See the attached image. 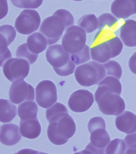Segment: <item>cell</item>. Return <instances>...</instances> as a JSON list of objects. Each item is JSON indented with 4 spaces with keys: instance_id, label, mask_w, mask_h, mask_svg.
I'll return each instance as SVG.
<instances>
[{
    "instance_id": "cell-6",
    "label": "cell",
    "mask_w": 136,
    "mask_h": 154,
    "mask_svg": "<svg viewBox=\"0 0 136 154\" xmlns=\"http://www.w3.org/2000/svg\"><path fill=\"white\" fill-rule=\"evenodd\" d=\"M106 70L104 65L94 61L80 65L75 72L77 82L85 87L98 85L106 77Z\"/></svg>"
},
{
    "instance_id": "cell-19",
    "label": "cell",
    "mask_w": 136,
    "mask_h": 154,
    "mask_svg": "<svg viewBox=\"0 0 136 154\" xmlns=\"http://www.w3.org/2000/svg\"><path fill=\"white\" fill-rule=\"evenodd\" d=\"M26 44L32 53L38 55L47 48L48 42L42 34L36 32L28 37Z\"/></svg>"
},
{
    "instance_id": "cell-11",
    "label": "cell",
    "mask_w": 136,
    "mask_h": 154,
    "mask_svg": "<svg viewBox=\"0 0 136 154\" xmlns=\"http://www.w3.org/2000/svg\"><path fill=\"white\" fill-rule=\"evenodd\" d=\"M9 97L11 101L16 105L26 101H34L35 89L23 80L16 81L12 84L10 88Z\"/></svg>"
},
{
    "instance_id": "cell-26",
    "label": "cell",
    "mask_w": 136,
    "mask_h": 154,
    "mask_svg": "<svg viewBox=\"0 0 136 154\" xmlns=\"http://www.w3.org/2000/svg\"><path fill=\"white\" fill-rule=\"evenodd\" d=\"M16 56L27 60L29 64L32 65L37 60L38 55L32 53L28 48L26 43H25L20 45L17 48Z\"/></svg>"
},
{
    "instance_id": "cell-2",
    "label": "cell",
    "mask_w": 136,
    "mask_h": 154,
    "mask_svg": "<svg viewBox=\"0 0 136 154\" xmlns=\"http://www.w3.org/2000/svg\"><path fill=\"white\" fill-rule=\"evenodd\" d=\"M50 124L47 135L51 142L57 145L66 143L76 131V125L67 109L47 117Z\"/></svg>"
},
{
    "instance_id": "cell-18",
    "label": "cell",
    "mask_w": 136,
    "mask_h": 154,
    "mask_svg": "<svg viewBox=\"0 0 136 154\" xmlns=\"http://www.w3.org/2000/svg\"><path fill=\"white\" fill-rule=\"evenodd\" d=\"M20 127L22 135L27 139H36L41 134V127L37 118L25 121L20 120Z\"/></svg>"
},
{
    "instance_id": "cell-31",
    "label": "cell",
    "mask_w": 136,
    "mask_h": 154,
    "mask_svg": "<svg viewBox=\"0 0 136 154\" xmlns=\"http://www.w3.org/2000/svg\"><path fill=\"white\" fill-rule=\"evenodd\" d=\"M124 140L127 147L125 153H136V133L128 134Z\"/></svg>"
},
{
    "instance_id": "cell-1",
    "label": "cell",
    "mask_w": 136,
    "mask_h": 154,
    "mask_svg": "<svg viewBox=\"0 0 136 154\" xmlns=\"http://www.w3.org/2000/svg\"><path fill=\"white\" fill-rule=\"evenodd\" d=\"M123 44L113 31L99 30L96 34L90 48L91 57L97 63H103L121 54Z\"/></svg>"
},
{
    "instance_id": "cell-5",
    "label": "cell",
    "mask_w": 136,
    "mask_h": 154,
    "mask_svg": "<svg viewBox=\"0 0 136 154\" xmlns=\"http://www.w3.org/2000/svg\"><path fill=\"white\" fill-rule=\"evenodd\" d=\"M95 97L99 109L103 114L118 116L125 109V102L120 95L103 86L98 85Z\"/></svg>"
},
{
    "instance_id": "cell-21",
    "label": "cell",
    "mask_w": 136,
    "mask_h": 154,
    "mask_svg": "<svg viewBox=\"0 0 136 154\" xmlns=\"http://www.w3.org/2000/svg\"><path fill=\"white\" fill-rule=\"evenodd\" d=\"M38 107L34 101L25 102L18 106V116L20 120L25 121L37 118Z\"/></svg>"
},
{
    "instance_id": "cell-22",
    "label": "cell",
    "mask_w": 136,
    "mask_h": 154,
    "mask_svg": "<svg viewBox=\"0 0 136 154\" xmlns=\"http://www.w3.org/2000/svg\"><path fill=\"white\" fill-rule=\"evenodd\" d=\"M77 25L86 33H91L98 29V19L94 14H85L80 18Z\"/></svg>"
},
{
    "instance_id": "cell-12",
    "label": "cell",
    "mask_w": 136,
    "mask_h": 154,
    "mask_svg": "<svg viewBox=\"0 0 136 154\" xmlns=\"http://www.w3.org/2000/svg\"><path fill=\"white\" fill-rule=\"evenodd\" d=\"M90 143L86 146L85 153L104 154L110 142L109 134L106 127H102L89 131Z\"/></svg>"
},
{
    "instance_id": "cell-15",
    "label": "cell",
    "mask_w": 136,
    "mask_h": 154,
    "mask_svg": "<svg viewBox=\"0 0 136 154\" xmlns=\"http://www.w3.org/2000/svg\"><path fill=\"white\" fill-rule=\"evenodd\" d=\"M19 126L13 123L6 124L1 127L0 140L6 146L16 145L21 140L22 134Z\"/></svg>"
},
{
    "instance_id": "cell-16",
    "label": "cell",
    "mask_w": 136,
    "mask_h": 154,
    "mask_svg": "<svg viewBox=\"0 0 136 154\" xmlns=\"http://www.w3.org/2000/svg\"><path fill=\"white\" fill-rule=\"evenodd\" d=\"M115 125L118 130L127 134L135 133L136 116L130 111H125L116 118Z\"/></svg>"
},
{
    "instance_id": "cell-34",
    "label": "cell",
    "mask_w": 136,
    "mask_h": 154,
    "mask_svg": "<svg viewBox=\"0 0 136 154\" xmlns=\"http://www.w3.org/2000/svg\"><path fill=\"white\" fill-rule=\"evenodd\" d=\"M73 1H83V0H73Z\"/></svg>"
},
{
    "instance_id": "cell-25",
    "label": "cell",
    "mask_w": 136,
    "mask_h": 154,
    "mask_svg": "<svg viewBox=\"0 0 136 154\" xmlns=\"http://www.w3.org/2000/svg\"><path fill=\"white\" fill-rule=\"evenodd\" d=\"M119 80L112 76H107L99 84V85L104 86L120 95L122 91V85Z\"/></svg>"
},
{
    "instance_id": "cell-13",
    "label": "cell",
    "mask_w": 136,
    "mask_h": 154,
    "mask_svg": "<svg viewBox=\"0 0 136 154\" xmlns=\"http://www.w3.org/2000/svg\"><path fill=\"white\" fill-rule=\"evenodd\" d=\"M94 101L92 93L87 90L80 89L71 94L68 105L70 109L74 112H83L89 109Z\"/></svg>"
},
{
    "instance_id": "cell-24",
    "label": "cell",
    "mask_w": 136,
    "mask_h": 154,
    "mask_svg": "<svg viewBox=\"0 0 136 154\" xmlns=\"http://www.w3.org/2000/svg\"><path fill=\"white\" fill-rule=\"evenodd\" d=\"M1 31V47H7L16 37V31L11 25H2L0 28Z\"/></svg>"
},
{
    "instance_id": "cell-17",
    "label": "cell",
    "mask_w": 136,
    "mask_h": 154,
    "mask_svg": "<svg viewBox=\"0 0 136 154\" xmlns=\"http://www.w3.org/2000/svg\"><path fill=\"white\" fill-rule=\"evenodd\" d=\"M120 36L125 45L136 47V21L132 19L125 21L120 28Z\"/></svg>"
},
{
    "instance_id": "cell-10",
    "label": "cell",
    "mask_w": 136,
    "mask_h": 154,
    "mask_svg": "<svg viewBox=\"0 0 136 154\" xmlns=\"http://www.w3.org/2000/svg\"><path fill=\"white\" fill-rule=\"evenodd\" d=\"M36 101L41 107L47 109L57 101V88L55 85L49 80L41 81L36 88Z\"/></svg>"
},
{
    "instance_id": "cell-23",
    "label": "cell",
    "mask_w": 136,
    "mask_h": 154,
    "mask_svg": "<svg viewBox=\"0 0 136 154\" xmlns=\"http://www.w3.org/2000/svg\"><path fill=\"white\" fill-rule=\"evenodd\" d=\"M98 29L99 30L108 29L113 31L117 26V19L110 13L101 14L98 17Z\"/></svg>"
},
{
    "instance_id": "cell-9",
    "label": "cell",
    "mask_w": 136,
    "mask_h": 154,
    "mask_svg": "<svg viewBox=\"0 0 136 154\" xmlns=\"http://www.w3.org/2000/svg\"><path fill=\"white\" fill-rule=\"evenodd\" d=\"M30 65L25 59L12 58L4 64V74L11 82L23 80L29 75Z\"/></svg>"
},
{
    "instance_id": "cell-30",
    "label": "cell",
    "mask_w": 136,
    "mask_h": 154,
    "mask_svg": "<svg viewBox=\"0 0 136 154\" xmlns=\"http://www.w3.org/2000/svg\"><path fill=\"white\" fill-rule=\"evenodd\" d=\"M12 4L17 8L36 9L42 5L43 0H11Z\"/></svg>"
},
{
    "instance_id": "cell-29",
    "label": "cell",
    "mask_w": 136,
    "mask_h": 154,
    "mask_svg": "<svg viewBox=\"0 0 136 154\" xmlns=\"http://www.w3.org/2000/svg\"><path fill=\"white\" fill-rule=\"evenodd\" d=\"M90 48L86 45L85 48L81 51L75 54H71L70 56L74 62L78 65L87 62L91 59Z\"/></svg>"
},
{
    "instance_id": "cell-20",
    "label": "cell",
    "mask_w": 136,
    "mask_h": 154,
    "mask_svg": "<svg viewBox=\"0 0 136 154\" xmlns=\"http://www.w3.org/2000/svg\"><path fill=\"white\" fill-rule=\"evenodd\" d=\"M17 115V106L10 100L4 99L0 100V121L7 123L11 122Z\"/></svg>"
},
{
    "instance_id": "cell-32",
    "label": "cell",
    "mask_w": 136,
    "mask_h": 154,
    "mask_svg": "<svg viewBox=\"0 0 136 154\" xmlns=\"http://www.w3.org/2000/svg\"><path fill=\"white\" fill-rule=\"evenodd\" d=\"M1 66L2 67L6 61L12 57V54L7 47H1Z\"/></svg>"
},
{
    "instance_id": "cell-3",
    "label": "cell",
    "mask_w": 136,
    "mask_h": 154,
    "mask_svg": "<svg viewBox=\"0 0 136 154\" xmlns=\"http://www.w3.org/2000/svg\"><path fill=\"white\" fill-rule=\"evenodd\" d=\"M74 22L73 16L70 11L58 9L42 21L39 31L47 39L48 45H53L60 39L64 31L73 26Z\"/></svg>"
},
{
    "instance_id": "cell-4",
    "label": "cell",
    "mask_w": 136,
    "mask_h": 154,
    "mask_svg": "<svg viewBox=\"0 0 136 154\" xmlns=\"http://www.w3.org/2000/svg\"><path fill=\"white\" fill-rule=\"evenodd\" d=\"M46 57L47 61L59 75L66 77L74 73L76 65L70 54L61 45L50 46L46 51Z\"/></svg>"
},
{
    "instance_id": "cell-28",
    "label": "cell",
    "mask_w": 136,
    "mask_h": 154,
    "mask_svg": "<svg viewBox=\"0 0 136 154\" xmlns=\"http://www.w3.org/2000/svg\"><path fill=\"white\" fill-rule=\"evenodd\" d=\"M108 75L112 76L119 79L122 75V69L117 61L110 60L104 64Z\"/></svg>"
},
{
    "instance_id": "cell-33",
    "label": "cell",
    "mask_w": 136,
    "mask_h": 154,
    "mask_svg": "<svg viewBox=\"0 0 136 154\" xmlns=\"http://www.w3.org/2000/svg\"><path fill=\"white\" fill-rule=\"evenodd\" d=\"M128 66L131 72L136 75V52L130 59L128 61Z\"/></svg>"
},
{
    "instance_id": "cell-7",
    "label": "cell",
    "mask_w": 136,
    "mask_h": 154,
    "mask_svg": "<svg viewBox=\"0 0 136 154\" xmlns=\"http://www.w3.org/2000/svg\"><path fill=\"white\" fill-rule=\"evenodd\" d=\"M86 39L85 31L79 26L73 25L64 34L62 46L70 55L76 54L85 48Z\"/></svg>"
},
{
    "instance_id": "cell-14",
    "label": "cell",
    "mask_w": 136,
    "mask_h": 154,
    "mask_svg": "<svg viewBox=\"0 0 136 154\" xmlns=\"http://www.w3.org/2000/svg\"><path fill=\"white\" fill-rule=\"evenodd\" d=\"M110 10L116 18L127 19L136 14V0H115L112 3Z\"/></svg>"
},
{
    "instance_id": "cell-27",
    "label": "cell",
    "mask_w": 136,
    "mask_h": 154,
    "mask_svg": "<svg viewBox=\"0 0 136 154\" xmlns=\"http://www.w3.org/2000/svg\"><path fill=\"white\" fill-rule=\"evenodd\" d=\"M127 147L124 140L116 139L109 143L105 149L106 154H123Z\"/></svg>"
},
{
    "instance_id": "cell-8",
    "label": "cell",
    "mask_w": 136,
    "mask_h": 154,
    "mask_svg": "<svg viewBox=\"0 0 136 154\" xmlns=\"http://www.w3.org/2000/svg\"><path fill=\"white\" fill-rule=\"evenodd\" d=\"M41 23V17L37 11L26 9L17 18L14 26L19 33L29 35L38 30Z\"/></svg>"
}]
</instances>
